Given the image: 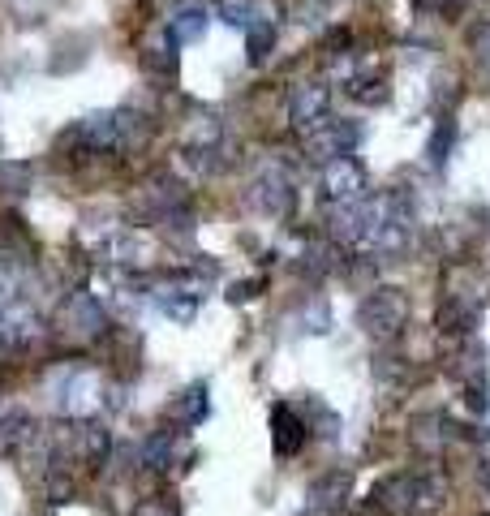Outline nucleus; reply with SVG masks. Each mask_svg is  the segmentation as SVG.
<instances>
[{
	"label": "nucleus",
	"instance_id": "obj_1",
	"mask_svg": "<svg viewBox=\"0 0 490 516\" xmlns=\"http://www.w3.org/2000/svg\"><path fill=\"white\" fill-rule=\"evenodd\" d=\"M400 319H405V301H400L396 293H374L362 306V323L374 336H387L392 327H400Z\"/></svg>",
	"mask_w": 490,
	"mask_h": 516
},
{
	"label": "nucleus",
	"instance_id": "obj_2",
	"mask_svg": "<svg viewBox=\"0 0 490 516\" xmlns=\"http://www.w3.org/2000/svg\"><path fill=\"white\" fill-rule=\"evenodd\" d=\"M207 26H211V9L203 0H185V5L172 9V35H177V43H198L207 35Z\"/></svg>",
	"mask_w": 490,
	"mask_h": 516
},
{
	"label": "nucleus",
	"instance_id": "obj_3",
	"mask_svg": "<svg viewBox=\"0 0 490 516\" xmlns=\"http://www.w3.org/2000/svg\"><path fill=\"white\" fill-rule=\"evenodd\" d=\"M323 185H327V198H353L357 190H362V168L340 155V160H331V164H327Z\"/></svg>",
	"mask_w": 490,
	"mask_h": 516
},
{
	"label": "nucleus",
	"instance_id": "obj_4",
	"mask_svg": "<svg viewBox=\"0 0 490 516\" xmlns=\"http://www.w3.org/2000/svg\"><path fill=\"white\" fill-rule=\"evenodd\" d=\"M323 117H327V86H301L293 95V121L319 125Z\"/></svg>",
	"mask_w": 490,
	"mask_h": 516
},
{
	"label": "nucleus",
	"instance_id": "obj_5",
	"mask_svg": "<svg viewBox=\"0 0 490 516\" xmlns=\"http://www.w3.org/2000/svg\"><path fill=\"white\" fill-rule=\"evenodd\" d=\"M301 439H306V426H301V418L288 405L276 409V452L280 456H293L301 448Z\"/></svg>",
	"mask_w": 490,
	"mask_h": 516
},
{
	"label": "nucleus",
	"instance_id": "obj_6",
	"mask_svg": "<svg viewBox=\"0 0 490 516\" xmlns=\"http://www.w3.org/2000/svg\"><path fill=\"white\" fill-rule=\"evenodd\" d=\"M220 18L228 26H254L258 18H263V9L254 5V0H224L220 5Z\"/></svg>",
	"mask_w": 490,
	"mask_h": 516
},
{
	"label": "nucleus",
	"instance_id": "obj_7",
	"mask_svg": "<svg viewBox=\"0 0 490 516\" xmlns=\"http://www.w3.org/2000/svg\"><path fill=\"white\" fill-rule=\"evenodd\" d=\"M271 43H276V26L258 18V22L250 26V61H263V56L271 52Z\"/></svg>",
	"mask_w": 490,
	"mask_h": 516
},
{
	"label": "nucleus",
	"instance_id": "obj_8",
	"mask_svg": "<svg viewBox=\"0 0 490 516\" xmlns=\"http://www.w3.org/2000/svg\"><path fill=\"white\" fill-rule=\"evenodd\" d=\"M452 138H456V129H452V125H443L439 134H435V142H430V155H435V164H443V160H448V147H452Z\"/></svg>",
	"mask_w": 490,
	"mask_h": 516
},
{
	"label": "nucleus",
	"instance_id": "obj_9",
	"mask_svg": "<svg viewBox=\"0 0 490 516\" xmlns=\"http://www.w3.org/2000/svg\"><path fill=\"white\" fill-rule=\"evenodd\" d=\"M417 5H422V9H443L448 0H417Z\"/></svg>",
	"mask_w": 490,
	"mask_h": 516
}]
</instances>
